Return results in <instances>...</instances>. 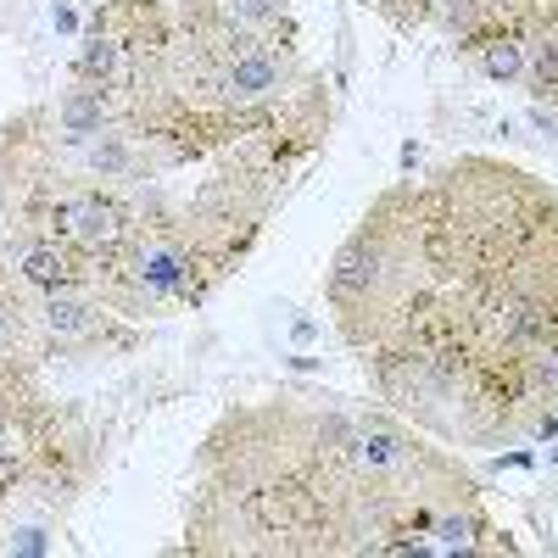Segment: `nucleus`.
<instances>
[{"mask_svg": "<svg viewBox=\"0 0 558 558\" xmlns=\"http://www.w3.org/2000/svg\"><path fill=\"white\" fill-rule=\"evenodd\" d=\"M324 307L368 391L452 452L558 425V191L502 157H452L357 213Z\"/></svg>", "mask_w": 558, "mask_h": 558, "instance_id": "1", "label": "nucleus"}, {"mask_svg": "<svg viewBox=\"0 0 558 558\" xmlns=\"http://www.w3.org/2000/svg\"><path fill=\"white\" fill-rule=\"evenodd\" d=\"M196 558H452L520 553L452 447L380 397L279 386L229 402L184 481Z\"/></svg>", "mask_w": 558, "mask_h": 558, "instance_id": "2", "label": "nucleus"}, {"mask_svg": "<svg viewBox=\"0 0 558 558\" xmlns=\"http://www.w3.org/2000/svg\"><path fill=\"white\" fill-rule=\"evenodd\" d=\"M68 73L107 84L184 168L241 162L279 191L336 129L330 84L302 57L296 0H84Z\"/></svg>", "mask_w": 558, "mask_h": 558, "instance_id": "3", "label": "nucleus"}, {"mask_svg": "<svg viewBox=\"0 0 558 558\" xmlns=\"http://www.w3.org/2000/svg\"><path fill=\"white\" fill-rule=\"evenodd\" d=\"M191 173L84 73L0 123V223L68 246L89 274Z\"/></svg>", "mask_w": 558, "mask_h": 558, "instance_id": "4", "label": "nucleus"}, {"mask_svg": "<svg viewBox=\"0 0 558 558\" xmlns=\"http://www.w3.org/2000/svg\"><path fill=\"white\" fill-rule=\"evenodd\" d=\"M279 202L286 191L241 162L202 168L96 268V286L140 330L196 313L257 252Z\"/></svg>", "mask_w": 558, "mask_h": 558, "instance_id": "5", "label": "nucleus"}, {"mask_svg": "<svg viewBox=\"0 0 558 558\" xmlns=\"http://www.w3.org/2000/svg\"><path fill=\"white\" fill-rule=\"evenodd\" d=\"M101 475L96 425L45 386V368L0 352V547H51L62 514Z\"/></svg>", "mask_w": 558, "mask_h": 558, "instance_id": "6", "label": "nucleus"}, {"mask_svg": "<svg viewBox=\"0 0 558 558\" xmlns=\"http://www.w3.org/2000/svg\"><path fill=\"white\" fill-rule=\"evenodd\" d=\"M140 336L146 330L101 296L84 257L0 223V352L45 368L62 357L129 352Z\"/></svg>", "mask_w": 558, "mask_h": 558, "instance_id": "7", "label": "nucleus"}, {"mask_svg": "<svg viewBox=\"0 0 558 558\" xmlns=\"http://www.w3.org/2000/svg\"><path fill=\"white\" fill-rule=\"evenodd\" d=\"M375 7H380V17H386L391 28L418 34V28H441L458 0H375Z\"/></svg>", "mask_w": 558, "mask_h": 558, "instance_id": "8", "label": "nucleus"}]
</instances>
